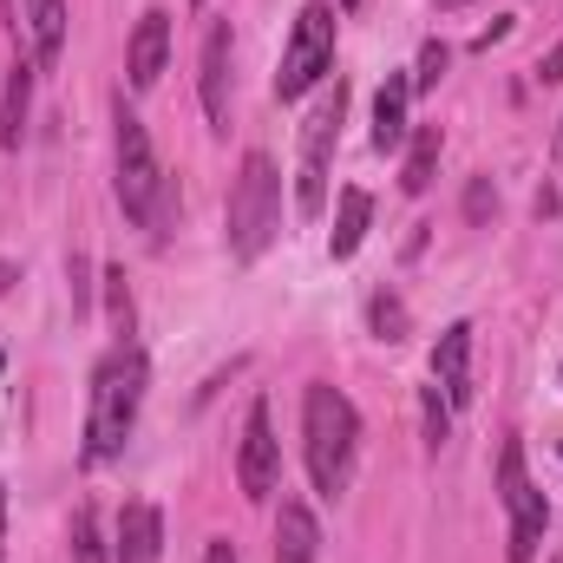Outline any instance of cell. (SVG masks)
Instances as JSON below:
<instances>
[{
	"label": "cell",
	"instance_id": "obj_1",
	"mask_svg": "<svg viewBox=\"0 0 563 563\" xmlns=\"http://www.w3.org/2000/svg\"><path fill=\"white\" fill-rule=\"evenodd\" d=\"M144 387H151V361H144L139 341H119L99 374H92V413H86V465H106L125 452L132 426H139V407H144Z\"/></svg>",
	"mask_w": 563,
	"mask_h": 563
},
{
	"label": "cell",
	"instance_id": "obj_2",
	"mask_svg": "<svg viewBox=\"0 0 563 563\" xmlns=\"http://www.w3.org/2000/svg\"><path fill=\"white\" fill-rule=\"evenodd\" d=\"M301 452H308V478L321 498H341L354 478V452H361V413L341 387L308 380L301 394Z\"/></svg>",
	"mask_w": 563,
	"mask_h": 563
},
{
	"label": "cell",
	"instance_id": "obj_3",
	"mask_svg": "<svg viewBox=\"0 0 563 563\" xmlns=\"http://www.w3.org/2000/svg\"><path fill=\"white\" fill-rule=\"evenodd\" d=\"M282 230V170L269 151H250L230 184V256L256 263Z\"/></svg>",
	"mask_w": 563,
	"mask_h": 563
},
{
	"label": "cell",
	"instance_id": "obj_4",
	"mask_svg": "<svg viewBox=\"0 0 563 563\" xmlns=\"http://www.w3.org/2000/svg\"><path fill=\"white\" fill-rule=\"evenodd\" d=\"M119 132V203H125V217L139 223V230H157L164 223V210H170V184H164V170H157V151H151V132H144V119L119 99V119H112Z\"/></svg>",
	"mask_w": 563,
	"mask_h": 563
},
{
	"label": "cell",
	"instance_id": "obj_5",
	"mask_svg": "<svg viewBox=\"0 0 563 563\" xmlns=\"http://www.w3.org/2000/svg\"><path fill=\"white\" fill-rule=\"evenodd\" d=\"M341 119H347V86L334 79L321 99H314V112H308V125H301V164H295V217H321L328 210V151L341 139Z\"/></svg>",
	"mask_w": 563,
	"mask_h": 563
},
{
	"label": "cell",
	"instance_id": "obj_6",
	"mask_svg": "<svg viewBox=\"0 0 563 563\" xmlns=\"http://www.w3.org/2000/svg\"><path fill=\"white\" fill-rule=\"evenodd\" d=\"M334 66V7L328 0H308L295 33H288V53H282V73H276V99L295 106L308 86H321V73Z\"/></svg>",
	"mask_w": 563,
	"mask_h": 563
},
{
	"label": "cell",
	"instance_id": "obj_7",
	"mask_svg": "<svg viewBox=\"0 0 563 563\" xmlns=\"http://www.w3.org/2000/svg\"><path fill=\"white\" fill-rule=\"evenodd\" d=\"M498 498H505V511H511V563H531L538 544H544L551 505H544V492L531 485L525 445H518V439H505V452H498Z\"/></svg>",
	"mask_w": 563,
	"mask_h": 563
},
{
	"label": "cell",
	"instance_id": "obj_8",
	"mask_svg": "<svg viewBox=\"0 0 563 563\" xmlns=\"http://www.w3.org/2000/svg\"><path fill=\"white\" fill-rule=\"evenodd\" d=\"M282 478V445H276V426H269V407L256 400L250 420H243V445H236V485L243 498H269Z\"/></svg>",
	"mask_w": 563,
	"mask_h": 563
},
{
	"label": "cell",
	"instance_id": "obj_9",
	"mask_svg": "<svg viewBox=\"0 0 563 563\" xmlns=\"http://www.w3.org/2000/svg\"><path fill=\"white\" fill-rule=\"evenodd\" d=\"M197 92H203V119H210V132H230V20H210V26H203Z\"/></svg>",
	"mask_w": 563,
	"mask_h": 563
},
{
	"label": "cell",
	"instance_id": "obj_10",
	"mask_svg": "<svg viewBox=\"0 0 563 563\" xmlns=\"http://www.w3.org/2000/svg\"><path fill=\"white\" fill-rule=\"evenodd\" d=\"M432 387L445 394V407H472V328L465 321H452L445 334H439V347H432Z\"/></svg>",
	"mask_w": 563,
	"mask_h": 563
},
{
	"label": "cell",
	"instance_id": "obj_11",
	"mask_svg": "<svg viewBox=\"0 0 563 563\" xmlns=\"http://www.w3.org/2000/svg\"><path fill=\"white\" fill-rule=\"evenodd\" d=\"M164 59H170V13L151 7L139 26H132V53H125V79H132V92H151V86L164 79Z\"/></svg>",
	"mask_w": 563,
	"mask_h": 563
},
{
	"label": "cell",
	"instance_id": "obj_12",
	"mask_svg": "<svg viewBox=\"0 0 563 563\" xmlns=\"http://www.w3.org/2000/svg\"><path fill=\"white\" fill-rule=\"evenodd\" d=\"M157 551H164V518H157V505L132 498V505L119 511V544H112V558L119 563H157Z\"/></svg>",
	"mask_w": 563,
	"mask_h": 563
},
{
	"label": "cell",
	"instance_id": "obj_13",
	"mask_svg": "<svg viewBox=\"0 0 563 563\" xmlns=\"http://www.w3.org/2000/svg\"><path fill=\"white\" fill-rule=\"evenodd\" d=\"M407 106H413V79L387 73V86L374 99V151H400L407 144Z\"/></svg>",
	"mask_w": 563,
	"mask_h": 563
},
{
	"label": "cell",
	"instance_id": "obj_14",
	"mask_svg": "<svg viewBox=\"0 0 563 563\" xmlns=\"http://www.w3.org/2000/svg\"><path fill=\"white\" fill-rule=\"evenodd\" d=\"M26 33H33V66L53 73L66 53V0H26Z\"/></svg>",
	"mask_w": 563,
	"mask_h": 563
},
{
	"label": "cell",
	"instance_id": "obj_15",
	"mask_svg": "<svg viewBox=\"0 0 563 563\" xmlns=\"http://www.w3.org/2000/svg\"><path fill=\"white\" fill-rule=\"evenodd\" d=\"M321 558V525H314V511L308 505H282L276 518V563H314Z\"/></svg>",
	"mask_w": 563,
	"mask_h": 563
},
{
	"label": "cell",
	"instance_id": "obj_16",
	"mask_svg": "<svg viewBox=\"0 0 563 563\" xmlns=\"http://www.w3.org/2000/svg\"><path fill=\"white\" fill-rule=\"evenodd\" d=\"M367 223H374V197H367V190H341V203H334V236H328V256H334V263H347V256L367 243Z\"/></svg>",
	"mask_w": 563,
	"mask_h": 563
},
{
	"label": "cell",
	"instance_id": "obj_17",
	"mask_svg": "<svg viewBox=\"0 0 563 563\" xmlns=\"http://www.w3.org/2000/svg\"><path fill=\"white\" fill-rule=\"evenodd\" d=\"M33 73L40 66H26V59H13V73H7V99H0V144L13 151V144L26 139V106H33Z\"/></svg>",
	"mask_w": 563,
	"mask_h": 563
},
{
	"label": "cell",
	"instance_id": "obj_18",
	"mask_svg": "<svg viewBox=\"0 0 563 563\" xmlns=\"http://www.w3.org/2000/svg\"><path fill=\"white\" fill-rule=\"evenodd\" d=\"M432 170H439V125H420V132L407 139V164H400V190H407V197H420L426 184H432Z\"/></svg>",
	"mask_w": 563,
	"mask_h": 563
},
{
	"label": "cell",
	"instance_id": "obj_19",
	"mask_svg": "<svg viewBox=\"0 0 563 563\" xmlns=\"http://www.w3.org/2000/svg\"><path fill=\"white\" fill-rule=\"evenodd\" d=\"M73 563H106V538H99V511L92 505L73 511Z\"/></svg>",
	"mask_w": 563,
	"mask_h": 563
},
{
	"label": "cell",
	"instance_id": "obj_20",
	"mask_svg": "<svg viewBox=\"0 0 563 563\" xmlns=\"http://www.w3.org/2000/svg\"><path fill=\"white\" fill-rule=\"evenodd\" d=\"M367 321H374V334H380V341H407V301H400V295H387V288H380V295L367 301Z\"/></svg>",
	"mask_w": 563,
	"mask_h": 563
},
{
	"label": "cell",
	"instance_id": "obj_21",
	"mask_svg": "<svg viewBox=\"0 0 563 563\" xmlns=\"http://www.w3.org/2000/svg\"><path fill=\"white\" fill-rule=\"evenodd\" d=\"M420 413H426V445L439 452V445L452 439V407H445V394H439V387H426V394H420Z\"/></svg>",
	"mask_w": 563,
	"mask_h": 563
},
{
	"label": "cell",
	"instance_id": "obj_22",
	"mask_svg": "<svg viewBox=\"0 0 563 563\" xmlns=\"http://www.w3.org/2000/svg\"><path fill=\"white\" fill-rule=\"evenodd\" d=\"M445 59H452V53H445L439 40H426L420 46V73H413V92H432V86L445 79Z\"/></svg>",
	"mask_w": 563,
	"mask_h": 563
},
{
	"label": "cell",
	"instance_id": "obj_23",
	"mask_svg": "<svg viewBox=\"0 0 563 563\" xmlns=\"http://www.w3.org/2000/svg\"><path fill=\"white\" fill-rule=\"evenodd\" d=\"M498 210V190H492V177H472V190H465V217L472 223H485Z\"/></svg>",
	"mask_w": 563,
	"mask_h": 563
},
{
	"label": "cell",
	"instance_id": "obj_24",
	"mask_svg": "<svg viewBox=\"0 0 563 563\" xmlns=\"http://www.w3.org/2000/svg\"><path fill=\"white\" fill-rule=\"evenodd\" d=\"M498 40H511V13H498V20H492V26H485L478 40H472V53H492Z\"/></svg>",
	"mask_w": 563,
	"mask_h": 563
},
{
	"label": "cell",
	"instance_id": "obj_25",
	"mask_svg": "<svg viewBox=\"0 0 563 563\" xmlns=\"http://www.w3.org/2000/svg\"><path fill=\"white\" fill-rule=\"evenodd\" d=\"M538 79H544V86H558L563 79V46H551V53L538 59Z\"/></svg>",
	"mask_w": 563,
	"mask_h": 563
},
{
	"label": "cell",
	"instance_id": "obj_26",
	"mask_svg": "<svg viewBox=\"0 0 563 563\" xmlns=\"http://www.w3.org/2000/svg\"><path fill=\"white\" fill-rule=\"evenodd\" d=\"M203 563H236V544H230V538H210V544H203Z\"/></svg>",
	"mask_w": 563,
	"mask_h": 563
},
{
	"label": "cell",
	"instance_id": "obj_27",
	"mask_svg": "<svg viewBox=\"0 0 563 563\" xmlns=\"http://www.w3.org/2000/svg\"><path fill=\"white\" fill-rule=\"evenodd\" d=\"M0 538H7V492H0Z\"/></svg>",
	"mask_w": 563,
	"mask_h": 563
},
{
	"label": "cell",
	"instance_id": "obj_28",
	"mask_svg": "<svg viewBox=\"0 0 563 563\" xmlns=\"http://www.w3.org/2000/svg\"><path fill=\"white\" fill-rule=\"evenodd\" d=\"M7 282H13V269H7V263H0V295H7Z\"/></svg>",
	"mask_w": 563,
	"mask_h": 563
},
{
	"label": "cell",
	"instance_id": "obj_29",
	"mask_svg": "<svg viewBox=\"0 0 563 563\" xmlns=\"http://www.w3.org/2000/svg\"><path fill=\"white\" fill-rule=\"evenodd\" d=\"M439 7H465V0H439Z\"/></svg>",
	"mask_w": 563,
	"mask_h": 563
},
{
	"label": "cell",
	"instance_id": "obj_30",
	"mask_svg": "<svg viewBox=\"0 0 563 563\" xmlns=\"http://www.w3.org/2000/svg\"><path fill=\"white\" fill-rule=\"evenodd\" d=\"M341 7H361V0H341Z\"/></svg>",
	"mask_w": 563,
	"mask_h": 563
},
{
	"label": "cell",
	"instance_id": "obj_31",
	"mask_svg": "<svg viewBox=\"0 0 563 563\" xmlns=\"http://www.w3.org/2000/svg\"><path fill=\"white\" fill-rule=\"evenodd\" d=\"M558 151H563V132H558Z\"/></svg>",
	"mask_w": 563,
	"mask_h": 563
},
{
	"label": "cell",
	"instance_id": "obj_32",
	"mask_svg": "<svg viewBox=\"0 0 563 563\" xmlns=\"http://www.w3.org/2000/svg\"><path fill=\"white\" fill-rule=\"evenodd\" d=\"M0 367H7V354H0Z\"/></svg>",
	"mask_w": 563,
	"mask_h": 563
},
{
	"label": "cell",
	"instance_id": "obj_33",
	"mask_svg": "<svg viewBox=\"0 0 563 563\" xmlns=\"http://www.w3.org/2000/svg\"><path fill=\"white\" fill-rule=\"evenodd\" d=\"M0 563H7V558H0Z\"/></svg>",
	"mask_w": 563,
	"mask_h": 563
}]
</instances>
